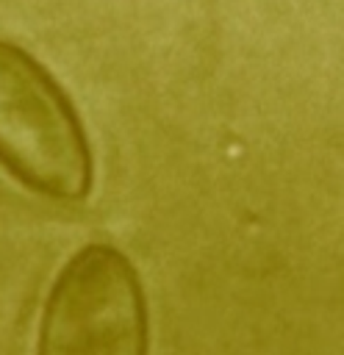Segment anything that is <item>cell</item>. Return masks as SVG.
<instances>
[{
    "mask_svg": "<svg viewBox=\"0 0 344 355\" xmlns=\"http://www.w3.org/2000/svg\"><path fill=\"white\" fill-rule=\"evenodd\" d=\"M39 355H147V311L128 258L105 244L83 247L47 297Z\"/></svg>",
    "mask_w": 344,
    "mask_h": 355,
    "instance_id": "7a4b0ae2",
    "label": "cell"
},
{
    "mask_svg": "<svg viewBox=\"0 0 344 355\" xmlns=\"http://www.w3.org/2000/svg\"><path fill=\"white\" fill-rule=\"evenodd\" d=\"M0 164L28 189L58 200L89 191L92 158L75 108L47 69L0 42Z\"/></svg>",
    "mask_w": 344,
    "mask_h": 355,
    "instance_id": "6da1fadb",
    "label": "cell"
}]
</instances>
